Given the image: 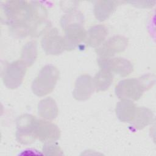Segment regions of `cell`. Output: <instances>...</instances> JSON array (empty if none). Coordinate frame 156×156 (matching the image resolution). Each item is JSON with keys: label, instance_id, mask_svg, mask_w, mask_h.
I'll list each match as a JSON object with an SVG mask.
<instances>
[{"label": "cell", "instance_id": "52a82bcc", "mask_svg": "<svg viewBox=\"0 0 156 156\" xmlns=\"http://www.w3.org/2000/svg\"><path fill=\"white\" fill-rule=\"evenodd\" d=\"M128 40L121 35H115L108 38L96 49L99 57L109 58L116 54L123 52L127 47Z\"/></svg>", "mask_w": 156, "mask_h": 156}, {"label": "cell", "instance_id": "ba28073f", "mask_svg": "<svg viewBox=\"0 0 156 156\" xmlns=\"http://www.w3.org/2000/svg\"><path fill=\"white\" fill-rule=\"evenodd\" d=\"M41 47L46 54L58 55L65 51L63 37L57 28L48 30L41 40Z\"/></svg>", "mask_w": 156, "mask_h": 156}, {"label": "cell", "instance_id": "8992f818", "mask_svg": "<svg viewBox=\"0 0 156 156\" xmlns=\"http://www.w3.org/2000/svg\"><path fill=\"white\" fill-rule=\"evenodd\" d=\"M97 62L99 68H106L121 77L129 75L133 69L132 63L122 57H99Z\"/></svg>", "mask_w": 156, "mask_h": 156}, {"label": "cell", "instance_id": "9a60e30c", "mask_svg": "<svg viewBox=\"0 0 156 156\" xmlns=\"http://www.w3.org/2000/svg\"><path fill=\"white\" fill-rule=\"evenodd\" d=\"M117 2L114 1H96L94 2V13L99 21H104L115 12Z\"/></svg>", "mask_w": 156, "mask_h": 156}, {"label": "cell", "instance_id": "e0dca14e", "mask_svg": "<svg viewBox=\"0 0 156 156\" xmlns=\"http://www.w3.org/2000/svg\"><path fill=\"white\" fill-rule=\"evenodd\" d=\"M113 80V73L106 68H100L93 78L95 89L97 91H105L111 85Z\"/></svg>", "mask_w": 156, "mask_h": 156}, {"label": "cell", "instance_id": "3957f363", "mask_svg": "<svg viewBox=\"0 0 156 156\" xmlns=\"http://www.w3.org/2000/svg\"><path fill=\"white\" fill-rule=\"evenodd\" d=\"M37 119V118L29 114H24L18 117L16 136L19 143L23 144H29L35 141Z\"/></svg>", "mask_w": 156, "mask_h": 156}, {"label": "cell", "instance_id": "7402d4cb", "mask_svg": "<svg viewBox=\"0 0 156 156\" xmlns=\"http://www.w3.org/2000/svg\"><path fill=\"white\" fill-rule=\"evenodd\" d=\"M43 151L45 155H62L63 154L60 147L55 141L45 143L43 147Z\"/></svg>", "mask_w": 156, "mask_h": 156}, {"label": "cell", "instance_id": "277c9868", "mask_svg": "<svg viewBox=\"0 0 156 156\" xmlns=\"http://www.w3.org/2000/svg\"><path fill=\"white\" fill-rule=\"evenodd\" d=\"M146 91L140 79L121 80L115 87L116 96L120 99L137 101Z\"/></svg>", "mask_w": 156, "mask_h": 156}, {"label": "cell", "instance_id": "6da1fadb", "mask_svg": "<svg viewBox=\"0 0 156 156\" xmlns=\"http://www.w3.org/2000/svg\"><path fill=\"white\" fill-rule=\"evenodd\" d=\"M1 20L10 26L11 34L16 37L29 34L32 20L30 2L8 1L1 4Z\"/></svg>", "mask_w": 156, "mask_h": 156}, {"label": "cell", "instance_id": "5b68a950", "mask_svg": "<svg viewBox=\"0 0 156 156\" xmlns=\"http://www.w3.org/2000/svg\"><path fill=\"white\" fill-rule=\"evenodd\" d=\"M26 66L18 60L6 65L2 74V80L9 89H15L21 85L26 72Z\"/></svg>", "mask_w": 156, "mask_h": 156}, {"label": "cell", "instance_id": "8fae6325", "mask_svg": "<svg viewBox=\"0 0 156 156\" xmlns=\"http://www.w3.org/2000/svg\"><path fill=\"white\" fill-rule=\"evenodd\" d=\"M94 90L92 77L88 74H82L76 80L73 96L77 101H85L90 98Z\"/></svg>", "mask_w": 156, "mask_h": 156}, {"label": "cell", "instance_id": "d6986e66", "mask_svg": "<svg viewBox=\"0 0 156 156\" xmlns=\"http://www.w3.org/2000/svg\"><path fill=\"white\" fill-rule=\"evenodd\" d=\"M85 18L83 13L76 10L69 12L66 15H63L60 20V25L63 29L66 27L73 24H82L83 25Z\"/></svg>", "mask_w": 156, "mask_h": 156}, {"label": "cell", "instance_id": "44dd1931", "mask_svg": "<svg viewBox=\"0 0 156 156\" xmlns=\"http://www.w3.org/2000/svg\"><path fill=\"white\" fill-rule=\"evenodd\" d=\"M51 27L49 21L45 20L32 23L30 26L29 34L33 37H37L44 32L49 30Z\"/></svg>", "mask_w": 156, "mask_h": 156}, {"label": "cell", "instance_id": "2e32d148", "mask_svg": "<svg viewBox=\"0 0 156 156\" xmlns=\"http://www.w3.org/2000/svg\"><path fill=\"white\" fill-rule=\"evenodd\" d=\"M154 119V114L151 110L144 107L136 108L132 126L136 130H141L150 124Z\"/></svg>", "mask_w": 156, "mask_h": 156}, {"label": "cell", "instance_id": "ac0fdd59", "mask_svg": "<svg viewBox=\"0 0 156 156\" xmlns=\"http://www.w3.org/2000/svg\"><path fill=\"white\" fill-rule=\"evenodd\" d=\"M37 57V44L35 41L27 42L23 48L21 60L27 66H32Z\"/></svg>", "mask_w": 156, "mask_h": 156}, {"label": "cell", "instance_id": "7c38bea8", "mask_svg": "<svg viewBox=\"0 0 156 156\" xmlns=\"http://www.w3.org/2000/svg\"><path fill=\"white\" fill-rule=\"evenodd\" d=\"M136 108L132 101L121 99L116 105V116L120 121L131 123L134 119Z\"/></svg>", "mask_w": 156, "mask_h": 156}, {"label": "cell", "instance_id": "5bb4252c", "mask_svg": "<svg viewBox=\"0 0 156 156\" xmlns=\"http://www.w3.org/2000/svg\"><path fill=\"white\" fill-rule=\"evenodd\" d=\"M58 107L55 101L51 97H48L40 101L38 104V115L46 120L55 119L58 115Z\"/></svg>", "mask_w": 156, "mask_h": 156}, {"label": "cell", "instance_id": "ffe728a7", "mask_svg": "<svg viewBox=\"0 0 156 156\" xmlns=\"http://www.w3.org/2000/svg\"><path fill=\"white\" fill-rule=\"evenodd\" d=\"M30 4L32 14L30 24L39 21L47 20L48 12L46 9L42 4L38 1H31L30 2Z\"/></svg>", "mask_w": 156, "mask_h": 156}, {"label": "cell", "instance_id": "9c48e42d", "mask_svg": "<svg viewBox=\"0 0 156 156\" xmlns=\"http://www.w3.org/2000/svg\"><path fill=\"white\" fill-rule=\"evenodd\" d=\"M37 138L46 143L54 142L60 136V130L55 124L46 119H37L35 125Z\"/></svg>", "mask_w": 156, "mask_h": 156}, {"label": "cell", "instance_id": "7a4b0ae2", "mask_svg": "<svg viewBox=\"0 0 156 156\" xmlns=\"http://www.w3.org/2000/svg\"><path fill=\"white\" fill-rule=\"evenodd\" d=\"M59 77V71L52 65L43 66L33 80L32 90L37 96L42 97L51 93Z\"/></svg>", "mask_w": 156, "mask_h": 156}, {"label": "cell", "instance_id": "30bf717a", "mask_svg": "<svg viewBox=\"0 0 156 156\" xmlns=\"http://www.w3.org/2000/svg\"><path fill=\"white\" fill-rule=\"evenodd\" d=\"M83 26L79 24H73L63 29L65 34L63 37L65 50L70 51L74 49L86 39L87 31Z\"/></svg>", "mask_w": 156, "mask_h": 156}, {"label": "cell", "instance_id": "4fadbf2b", "mask_svg": "<svg viewBox=\"0 0 156 156\" xmlns=\"http://www.w3.org/2000/svg\"><path fill=\"white\" fill-rule=\"evenodd\" d=\"M107 35L108 30L104 26L96 25L91 27L87 32L85 40L89 46L97 48L104 43Z\"/></svg>", "mask_w": 156, "mask_h": 156}]
</instances>
